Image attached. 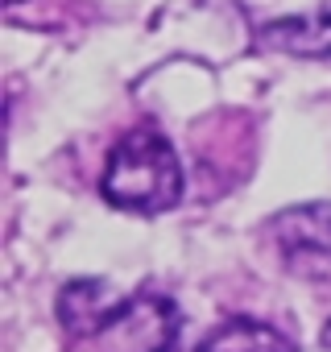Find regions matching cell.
<instances>
[{
	"instance_id": "7",
	"label": "cell",
	"mask_w": 331,
	"mask_h": 352,
	"mask_svg": "<svg viewBox=\"0 0 331 352\" xmlns=\"http://www.w3.org/2000/svg\"><path fill=\"white\" fill-rule=\"evenodd\" d=\"M323 344H327V348H331V323H327V327H323Z\"/></svg>"
},
{
	"instance_id": "6",
	"label": "cell",
	"mask_w": 331,
	"mask_h": 352,
	"mask_svg": "<svg viewBox=\"0 0 331 352\" xmlns=\"http://www.w3.org/2000/svg\"><path fill=\"white\" fill-rule=\"evenodd\" d=\"M195 352H290V344L269 323L249 319V315H236V319L220 323Z\"/></svg>"
},
{
	"instance_id": "5",
	"label": "cell",
	"mask_w": 331,
	"mask_h": 352,
	"mask_svg": "<svg viewBox=\"0 0 331 352\" xmlns=\"http://www.w3.org/2000/svg\"><path fill=\"white\" fill-rule=\"evenodd\" d=\"M257 42L269 50L302 54V58H331V9H310L298 17H277L257 30Z\"/></svg>"
},
{
	"instance_id": "3",
	"label": "cell",
	"mask_w": 331,
	"mask_h": 352,
	"mask_svg": "<svg viewBox=\"0 0 331 352\" xmlns=\"http://www.w3.org/2000/svg\"><path fill=\"white\" fill-rule=\"evenodd\" d=\"M58 323L67 327V336H75V340H87V336H100V331H108L128 307H133V298L128 294H120L112 282H104V278H75V282H67L62 290H58Z\"/></svg>"
},
{
	"instance_id": "4",
	"label": "cell",
	"mask_w": 331,
	"mask_h": 352,
	"mask_svg": "<svg viewBox=\"0 0 331 352\" xmlns=\"http://www.w3.org/2000/svg\"><path fill=\"white\" fill-rule=\"evenodd\" d=\"M108 331L112 352H174L179 311L170 298H133V307Z\"/></svg>"
},
{
	"instance_id": "2",
	"label": "cell",
	"mask_w": 331,
	"mask_h": 352,
	"mask_svg": "<svg viewBox=\"0 0 331 352\" xmlns=\"http://www.w3.org/2000/svg\"><path fill=\"white\" fill-rule=\"evenodd\" d=\"M269 241L302 278H331V204L286 208L269 220Z\"/></svg>"
},
{
	"instance_id": "8",
	"label": "cell",
	"mask_w": 331,
	"mask_h": 352,
	"mask_svg": "<svg viewBox=\"0 0 331 352\" xmlns=\"http://www.w3.org/2000/svg\"><path fill=\"white\" fill-rule=\"evenodd\" d=\"M5 5H21V0H5Z\"/></svg>"
},
{
	"instance_id": "1",
	"label": "cell",
	"mask_w": 331,
	"mask_h": 352,
	"mask_svg": "<svg viewBox=\"0 0 331 352\" xmlns=\"http://www.w3.org/2000/svg\"><path fill=\"white\" fill-rule=\"evenodd\" d=\"M100 195L120 212H141V216L170 212L183 199V166L174 145L153 129L124 133L108 149Z\"/></svg>"
}]
</instances>
